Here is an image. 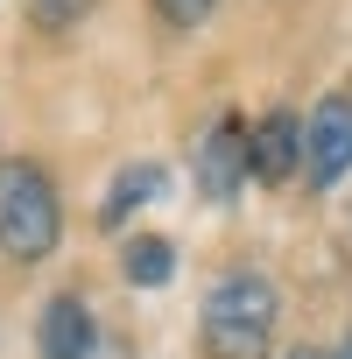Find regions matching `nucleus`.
I'll return each mask as SVG.
<instances>
[{"mask_svg":"<svg viewBox=\"0 0 352 359\" xmlns=\"http://www.w3.org/2000/svg\"><path fill=\"white\" fill-rule=\"evenodd\" d=\"M275 310H282V303H275V282H268V275H254V268L219 275L212 296H205V317H198L205 352H212V359H268Z\"/></svg>","mask_w":352,"mask_h":359,"instance_id":"obj_1","label":"nucleus"},{"mask_svg":"<svg viewBox=\"0 0 352 359\" xmlns=\"http://www.w3.org/2000/svg\"><path fill=\"white\" fill-rule=\"evenodd\" d=\"M64 240V198L43 162L8 155L0 162V254L8 261H43Z\"/></svg>","mask_w":352,"mask_h":359,"instance_id":"obj_2","label":"nucleus"},{"mask_svg":"<svg viewBox=\"0 0 352 359\" xmlns=\"http://www.w3.org/2000/svg\"><path fill=\"white\" fill-rule=\"evenodd\" d=\"M345 169H352V92H331L303 120V176L317 191H331Z\"/></svg>","mask_w":352,"mask_h":359,"instance_id":"obj_3","label":"nucleus"},{"mask_svg":"<svg viewBox=\"0 0 352 359\" xmlns=\"http://www.w3.org/2000/svg\"><path fill=\"white\" fill-rule=\"evenodd\" d=\"M240 184H247V127L226 113V120H212V134L198 141V191L226 205Z\"/></svg>","mask_w":352,"mask_h":359,"instance_id":"obj_4","label":"nucleus"},{"mask_svg":"<svg viewBox=\"0 0 352 359\" xmlns=\"http://www.w3.org/2000/svg\"><path fill=\"white\" fill-rule=\"evenodd\" d=\"M303 169V120L296 113H261V127L247 134V176H261V184H282V176Z\"/></svg>","mask_w":352,"mask_h":359,"instance_id":"obj_5","label":"nucleus"},{"mask_svg":"<svg viewBox=\"0 0 352 359\" xmlns=\"http://www.w3.org/2000/svg\"><path fill=\"white\" fill-rule=\"evenodd\" d=\"M92 338H99V324L78 296H57L43 310V359H92Z\"/></svg>","mask_w":352,"mask_h":359,"instance_id":"obj_6","label":"nucleus"},{"mask_svg":"<svg viewBox=\"0 0 352 359\" xmlns=\"http://www.w3.org/2000/svg\"><path fill=\"white\" fill-rule=\"evenodd\" d=\"M162 184H169V176H162V162H127L120 169V184H113V198H106V226H127V212H141V205H155L162 198Z\"/></svg>","mask_w":352,"mask_h":359,"instance_id":"obj_7","label":"nucleus"},{"mask_svg":"<svg viewBox=\"0 0 352 359\" xmlns=\"http://www.w3.org/2000/svg\"><path fill=\"white\" fill-rule=\"evenodd\" d=\"M169 275H176V247H169L162 233L127 240V282H134V289H162Z\"/></svg>","mask_w":352,"mask_h":359,"instance_id":"obj_8","label":"nucleus"},{"mask_svg":"<svg viewBox=\"0 0 352 359\" xmlns=\"http://www.w3.org/2000/svg\"><path fill=\"white\" fill-rule=\"evenodd\" d=\"M85 15H92V0H29V22L50 29V36H64V29L85 22Z\"/></svg>","mask_w":352,"mask_h":359,"instance_id":"obj_9","label":"nucleus"},{"mask_svg":"<svg viewBox=\"0 0 352 359\" xmlns=\"http://www.w3.org/2000/svg\"><path fill=\"white\" fill-rule=\"evenodd\" d=\"M212 8H219V0H155V15L169 29H198V22H212Z\"/></svg>","mask_w":352,"mask_h":359,"instance_id":"obj_10","label":"nucleus"},{"mask_svg":"<svg viewBox=\"0 0 352 359\" xmlns=\"http://www.w3.org/2000/svg\"><path fill=\"white\" fill-rule=\"evenodd\" d=\"M289 359H324V352H310V345H303V352H289Z\"/></svg>","mask_w":352,"mask_h":359,"instance_id":"obj_11","label":"nucleus"},{"mask_svg":"<svg viewBox=\"0 0 352 359\" xmlns=\"http://www.w3.org/2000/svg\"><path fill=\"white\" fill-rule=\"evenodd\" d=\"M338 359H352V338H345V352H338Z\"/></svg>","mask_w":352,"mask_h":359,"instance_id":"obj_12","label":"nucleus"}]
</instances>
